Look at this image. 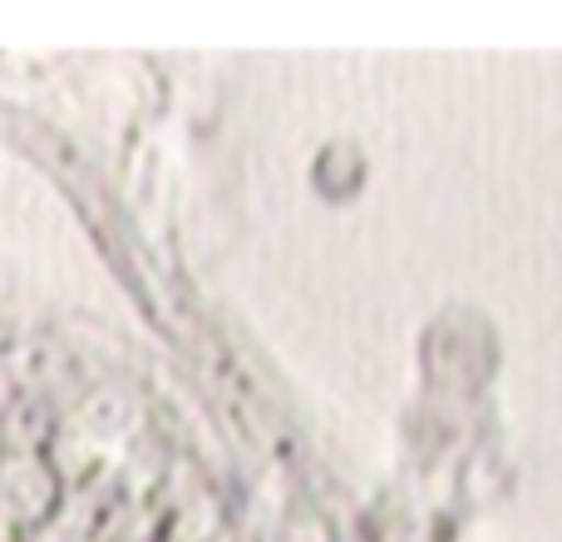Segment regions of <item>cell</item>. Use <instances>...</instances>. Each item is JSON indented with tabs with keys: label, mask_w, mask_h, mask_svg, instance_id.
<instances>
[{
	"label": "cell",
	"mask_w": 562,
	"mask_h": 542,
	"mask_svg": "<svg viewBox=\"0 0 562 542\" xmlns=\"http://www.w3.org/2000/svg\"><path fill=\"white\" fill-rule=\"evenodd\" d=\"M419 365L439 399H474L498 375V336L474 310H445L419 340Z\"/></svg>",
	"instance_id": "1"
},
{
	"label": "cell",
	"mask_w": 562,
	"mask_h": 542,
	"mask_svg": "<svg viewBox=\"0 0 562 542\" xmlns=\"http://www.w3.org/2000/svg\"><path fill=\"white\" fill-rule=\"evenodd\" d=\"M173 454L178 449L164 444L154 429L138 434V439H128V444H119L114 468H109V488H114V498H144V504H158V488H164Z\"/></svg>",
	"instance_id": "5"
},
{
	"label": "cell",
	"mask_w": 562,
	"mask_h": 542,
	"mask_svg": "<svg viewBox=\"0 0 562 542\" xmlns=\"http://www.w3.org/2000/svg\"><path fill=\"white\" fill-rule=\"evenodd\" d=\"M164 538V508L144 498H109L94 542H158Z\"/></svg>",
	"instance_id": "9"
},
{
	"label": "cell",
	"mask_w": 562,
	"mask_h": 542,
	"mask_svg": "<svg viewBox=\"0 0 562 542\" xmlns=\"http://www.w3.org/2000/svg\"><path fill=\"white\" fill-rule=\"evenodd\" d=\"M158 542H247V533L213 484L207 494H198L193 504L164 513V538Z\"/></svg>",
	"instance_id": "7"
},
{
	"label": "cell",
	"mask_w": 562,
	"mask_h": 542,
	"mask_svg": "<svg viewBox=\"0 0 562 542\" xmlns=\"http://www.w3.org/2000/svg\"><path fill=\"white\" fill-rule=\"evenodd\" d=\"M45 464L55 468V478L65 488H109L114 449L99 444L94 434H85L75 419H59L55 439L45 444Z\"/></svg>",
	"instance_id": "4"
},
{
	"label": "cell",
	"mask_w": 562,
	"mask_h": 542,
	"mask_svg": "<svg viewBox=\"0 0 562 542\" xmlns=\"http://www.w3.org/2000/svg\"><path fill=\"white\" fill-rule=\"evenodd\" d=\"M59 409L40 395H15L0 405V454H45V444L59 429Z\"/></svg>",
	"instance_id": "8"
},
{
	"label": "cell",
	"mask_w": 562,
	"mask_h": 542,
	"mask_svg": "<svg viewBox=\"0 0 562 542\" xmlns=\"http://www.w3.org/2000/svg\"><path fill=\"white\" fill-rule=\"evenodd\" d=\"M370 183V158L356 138H326L311 154V193L330 207H346L366 193Z\"/></svg>",
	"instance_id": "6"
},
{
	"label": "cell",
	"mask_w": 562,
	"mask_h": 542,
	"mask_svg": "<svg viewBox=\"0 0 562 542\" xmlns=\"http://www.w3.org/2000/svg\"><path fill=\"white\" fill-rule=\"evenodd\" d=\"M59 498L65 484L45 464V454H0V518H10L20 533L55 523Z\"/></svg>",
	"instance_id": "2"
},
{
	"label": "cell",
	"mask_w": 562,
	"mask_h": 542,
	"mask_svg": "<svg viewBox=\"0 0 562 542\" xmlns=\"http://www.w3.org/2000/svg\"><path fill=\"white\" fill-rule=\"evenodd\" d=\"M262 542H330V533L321 523H286L277 533H267Z\"/></svg>",
	"instance_id": "10"
},
{
	"label": "cell",
	"mask_w": 562,
	"mask_h": 542,
	"mask_svg": "<svg viewBox=\"0 0 562 542\" xmlns=\"http://www.w3.org/2000/svg\"><path fill=\"white\" fill-rule=\"evenodd\" d=\"M20 538H25V533H20L10 518H0V542H20Z\"/></svg>",
	"instance_id": "11"
},
{
	"label": "cell",
	"mask_w": 562,
	"mask_h": 542,
	"mask_svg": "<svg viewBox=\"0 0 562 542\" xmlns=\"http://www.w3.org/2000/svg\"><path fill=\"white\" fill-rule=\"evenodd\" d=\"M65 419H75L85 434H94L109 449L148 434V405L128 380H94V385H85V395L69 405Z\"/></svg>",
	"instance_id": "3"
}]
</instances>
